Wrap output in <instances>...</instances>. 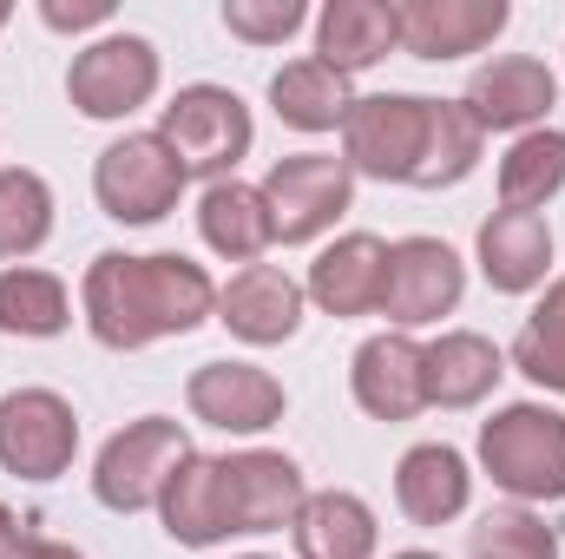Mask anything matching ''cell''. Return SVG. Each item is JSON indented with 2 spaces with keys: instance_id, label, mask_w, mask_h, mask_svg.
Wrapping results in <instances>:
<instances>
[{
  "instance_id": "obj_1",
  "label": "cell",
  "mask_w": 565,
  "mask_h": 559,
  "mask_svg": "<svg viewBox=\"0 0 565 559\" xmlns=\"http://www.w3.org/2000/svg\"><path fill=\"white\" fill-rule=\"evenodd\" d=\"M309 487H302V467L277 454V447H244V454H191L164 500H158V520L178 547H224V540H244V534H282L296 527Z\"/></svg>"
},
{
  "instance_id": "obj_2",
  "label": "cell",
  "mask_w": 565,
  "mask_h": 559,
  "mask_svg": "<svg viewBox=\"0 0 565 559\" xmlns=\"http://www.w3.org/2000/svg\"><path fill=\"white\" fill-rule=\"evenodd\" d=\"M79 309L99 349H151L164 336H191L198 323L217 316V283L204 264L178 257V251H99L93 271L79 283Z\"/></svg>"
},
{
  "instance_id": "obj_3",
  "label": "cell",
  "mask_w": 565,
  "mask_h": 559,
  "mask_svg": "<svg viewBox=\"0 0 565 559\" xmlns=\"http://www.w3.org/2000/svg\"><path fill=\"white\" fill-rule=\"evenodd\" d=\"M480 467L520 507L565 500V415L546 402H507L480 421Z\"/></svg>"
},
{
  "instance_id": "obj_4",
  "label": "cell",
  "mask_w": 565,
  "mask_h": 559,
  "mask_svg": "<svg viewBox=\"0 0 565 559\" xmlns=\"http://www.w3.org/2000/svg\"><path fill=\"white\" fill-rule=\"evenodd\" d=\"M158 139L178 151V165L191 178H211L217 184V178H237V165L257 145V126H250V106L231 86L198 80V86H178L171 93V106L158 113Z\"/></svg>"
},
{
  "instance_id": "obj_5",
  "label": "cell",
  "mask_w": 565,
  "mask_h": 559,
  "mask_svg": "<svg viewBox=\"0 0 565 559\" xmlns=\"http://www.w3.org/2000/svg\"><path fill=\"white\" fill-rule=\"evenodd\" d=\"M191 454H198L191 434L171 415H139L99 447V461H93V494H99L106 514H151V507L164 500L171 474H178Z\"/></svg>"
},
{
  "instance_id": "obj_6",
  "label": "cell",
  "mask_w": 565,
  "mask_h": 559,
  "mask_svg": "<svg viewBox=\"0 0 565 559\" xmlns=\"http://www.w3.org/2000/svg\"><path fill=\"white\" fill-rule=\"evenodd\" d=\"M434 133V99L422 93H369L342 119V165L375 184H415Z\"/></svg>"
},
{
  "instance_id": "obj_7",
  "label": "cell",
  "mask_w": 565,
  "mask_h": 559,
  "mask_svg": "<svg viewBox=\"0 0 565 559\" xmlns=\"http://www.w3.org/2000/svg\"><path fill=\"white\" fill-rule=\"evenodd\" d=\"M191 171L178 165V151L158 139V133H126L99 151L93 165V198L113 224H158L178 211Z\"/></svg>"
},
{
  "instance_id": "obj_8",
  "label": "cell",
  "mask_w": 565,
  "mask_h": 559,
  "mask_svg": "<svg viewBox=\"0 0 565 559\" xmlns=\"http://www.w3.org/2000/svg\"><path fill=\"white\" fill-rule=\"evenodd\" d=\"M158 80H164V66H158V46L145 33H99L93 46L73 53L66 99L86 119H132L139 106H151Z\"/></svg>"
},
{
  "instance_id": "obj_9",
  "label": "cell",
  "mask_w": 565,
  "mask_h": 559,
  "mask_svg": "<svg viewBox=\"0 0 565 559\" xmlns=\"http://www.w3.org/2000/svg\"><path fill=\"white\" fill-rule=\"evenodd\" d=\"M264 204H270L277 244H316L355 204V171L335 151H289L264 178Z\"/></svg>"
},
{
  "instance_id": "obj_10",
  "label": "cell",
  "mask_w": 565,
  "mask_h": 559,
  "mask_svg": "<svg viewBox=\"0 0 565 559\" xmlns=\"http://www.w3.org/2000/svg\"><path fill=\"white\" fill-rule=\"evenodd\" d=\"M79 454V415L60 389L0 395V467L20 481H60Z\"/></svg>"
},
{
  "instance_id": "obj_11",
  "label": "cell",
  "mask_w": 565,
  "mask_h": 559,
  "mask_svg": "<svg viewBox=\"0 0 565 559\" xmlns=\"http://www.w3.org/2000/svg\"><path fill=\"white\" fill-rule=\"evenodd\" d=\"M467 296V264L454 257V244L440 238H395L388 244V289H382V316L408 336L440 316H454Z\"/></svg>"
},
{
  "instance_id": "obj_12",
  "label": "cell",
  "mask_w": 565,
  "mask_h": 559,
  "mask_svg": "<svg viewBox=\"0 0 565 559\" xmlns=\"http://www.w3.org/2000/svg\"><path fill=\"white\" fill-rule=\"evenodd\" d=\"M460 106L473 113L480 133H540V119L559 106V80L533 53H500L467 80Z\"/></svg>"
},
{
  "instance_id": "obj_13",
  "label": "cell",
  "mask_w": 565,
  "mask_h": 559,
  "mask_svg": "<svg viewBox=\"0 0 565 559\" xmlns=\"http://www.w3.org/2000/svg\"><path fill=\"white\" fill-rule=\"evenodd\" d=\"M513 7L507 0H395V33L402 53L415 60H467L507 33Z\"/></svg>"
},
{
  "instance_id": "obj_14",
  "label": "cell",
  "mask_w": 565,
  "mask_h": 559,
  "mask_svg": "<svg viewBox=\"0 0 565 559\" xmlns=\"http://www.w3.org/2000/svg\"><path fill=\"white\" fill-rule=\"evenodd\" d=\"M184 402L204 428H224V434H264L277 428L289 395L270 369L257 362H204L191 382H184Z\"/></svg>"
},
{
  "instance_id": "obj_15",
  "label": "cell",
  "mask_w": 565,
  "mask_h": 559,
  "mask_svg": "<svg viewBox=\"0 0 565 559\" xmlns=\"http://www.w3.org/2000/svg\"><path fill=\"white\" fill-rule=\"evenodd\" d=\"M349 395L355 409L375 421H415L427 409V362H422V342L402 336V329H382L355 349L349 362Z\"/></svg>"
},
{
  "instance_id": "obj_16",
  "label": "cell",
  "mask_w": 565,
  "mask_h": 559,
  "mask_svg": "<svg viewBox=\"0 0 565 559\" xmlns=\"http://www.w3.org/2000/svg\"><path fill=\"white\" fill-rule=\"evenodd\" d=\"M382 289H388V244L375 231H349L322 244L302 283V296L322 316H382Z\"/></svg>"
},
{
  "instance_id": "obj_17",
  "label": "cell",
  "mask_w": 565,
  "mask_h": 559,
  "mask_svg": "<svg viewBox=\"0 0 565 559\" xmlns=\"http://www.w3.org/2000/svg\"><path fill=\"white\" fill-rule=\"evenodd\" d=\"M302 283L277 271V264H244L237 277L217 289V323L250 342V349H270V342H289L302 329Z\"/></svg>"
},
{
  "instance_id": "obj_18",
  "label": "cell",
  "mask_w": 565,
  "mask_h": 559,
  "mask_svg": "<svg viewBox=\"0 0 565 559\" xmlns=\"http://www.w3.org/2000/svg\"><path fill=\"white\" fill-rule=\"evenodd\" d=\"M473 500V474H467V454L447 447V441H415L402 461H395V507L415 520V527H447L460 520Z\"/></svg>"
},
{
  "instance_id": "obj_19",
  "label": "cell",
  "mask_w": 565,
  "mask_h": 559,
  "mask_svg": "<svg viewBox=\"0 0 565 559\" xmlns=\"http://www.w3.org/2000/svg\"><path fill=\"white\" fill-rule=\"evenodd\" d=\"M473 257H480V277L500 296H526L553 271V231L540 211H493L473 238Z\"/></svg>"
},
{
  "instance_id": "obj_20",
  "label": "cell",
  "mask_w": 565,
  "mask_h": 559,
  "mask_svg": "<svg viewBox=\"0 0 565 559\" xmlns=\"http://www.w3.org/2000/svg\"><path fill=\"white\" fill-rule=\"evenodd\" d=\"M422 362H427V409H480L507 376L500 342H487L480 329H447V336L422 342Z\"/></svg>"
},
{
  "instance_id": "obj_21",
  "label": "cell",
  "mask_w": 565,
  "mask_h": 559,
  "mask_svg": "<svg viewBox=\"0 0 565 559\" xmlns=\"http://www.w3.org/2000/svg\"><path fill=\"white\" fill-rule=\"evenodd\" d=\"M402 46L395 33V0H329L316 13V60L329 73H369Z\"/></svg>"
},
{
  "instance_id": "obj_22",
  "label": "cell",
  "mask_w": 565,
  "mask_h": 559,
  "mask_svg": "<svg viewBox=\"0 0 565 559\" xmlns=\"http://www.w3.org/2000/svg\"><path fill=\"white\" fill-rule=\"evenodd\" d=\"M198 238H204L224 264H264V251L277 244L264 184H244V178L204 184V198H198Z\"/></svg>"
},
{
  "instance_id": "obj_23",
  "label": "cell",
  "mask_w": 565,
  "mask_h": 559,
  "mask_svg": "<svg viewBox=\"0 0 565 559\" xmlns=\"http://www.w3.org/2000/svg\"><path fill=\"white\" fill-rule=\"evenodd\" d=\"M289 534H296V553L302 559H375V547H382L375 507L362 494H349V487L309 494Z\"/></svg>"
},
{
  "instance_id": "obj_24",
  "label": "cell",
  "mask_w": 565,
  "mask_h": 559,
  "mask_svg": "<svg viewBox=\"0 0 565 559\" xmlns=\"http://www.w3.org/2000/svg\"><path fill=\"white\" fill-rule=\"evenodd\" d=\"M270 106H277V119L289 133H342V119H349V80L342 73H329L316 53L309 60H289L277 80H270Z\"/></svg>"
},
{
  "instance_id": "obj_25",
  "label": "cell",
  "mask_w": 565,
  "mask_h": 559,
  "mask_svg": "<svg viewBox=\"0 0 565 559\" xmlns=\"http://www.w3.org/2000/svg\"><path fill=\"white\" fill-rule=\"evenodd\" d=\"M565 191V133L540 126L520 133L500 158V211H546V198Z\"/></svg>"
},
{
  "instance_id": "obj_26",
  "label": "cell",
  "mask_w": 565,
  "mask_h": 559,
  "mask_svg": "<svg viewBox=\"0 0 565 559\" xmlns=\"http://www.w3.org/2000/svg\"><path fill=\"white\" fill-rule=\"evenodd\" d=\"M73 323V296L53 271H33V264H7L0 271V336H26V342H46Z\"/></svg>"
},
{
  "instance_id": "obj_27",
  "label": "cell",
  "mask_w": 565,
  "mask_h": 559,
  "mask_svg": "<svg viewBox=\"0 0 565 559\" xmlns=\"http://www.w3.org/2000/svg\"><path fill=\"white\" fill-rule=\"evenodd\" d=\"M53 238V184L26 165H0V264L33 257Z\"/></svg>"
},
{
  "instance_id": "obj_28",
  "label": "cell",
  "mask_w": 565,
  "mask_h": 559,
  "mask_svg": "<svg viewBox=\"0 0 565 559\" xmlns=\"http://www.w3.org/2000/svg\"><path fill=\"white\" fill-rule=\"evenodd\" d=\"M480 145H487V133L473 126V113H467L460 99H434V133H427V158H422L415 191H447V184H460V178L480 165Z\"/></svg>"
},
{
  "instance_id": "obj_29",
  "label": "cell",
  "mask_w": 565,
  "mask_h": 559,
  "mask_svg": "<svg viewBox=\"0 0 565 559\" xmlns=\"http://www.w3.org/2000/svg\"><path fill=\"white\" fill-rule=\"evenodd\" d=\"M513 369L540 389L565 395V283L540 296V309L526 316V329L513 336Z\"/></svg>"
},
{
  "instance_id": "obj_30",
  "label": "cell",
  "mask_w": 565,
  "mask_h": 559,
  "mask_svg": "<svg viewBox=\"0 0 565 559\" xmlns=\"http://www.w3.org/2000/svg\"><path fill=\"white\" fill-rule=\"evenodd\" d=\"M467 559H559V527H546L533 507H493L480 514L473 540H467Z\"/></svg>"
},
{
  "instance_id": "obj_31",
  "label": "cell",
  "mask_w": 565,
  "mask_h": 559,
  "mask_svg": "<svg viewBox=\"0 0 565 559\" xmlns=\"http://www.w3.org/2000/svg\"><path fill=\"white\" fill-rule=\"evenodd\" d=\"M302 20H309L302 0H224V27L250 46H282Z\"/></svg>"
},
{
  "instance_id": "obj_32",
  "label": "cell",
  "mask_w": 565,
  "mask_h": 559,
  "mask_svg": "<svg viewBox=\"0 0 565 559\" xmlns=\"http://www.w3.org/2000/svg\"><path fill=\"white\" fill-rule=\"evenodd\" d=\"M40 20L53 33H86V27L113 20V0H40Z\"/></svg>"
},
{
  "instance_id": "obj_33",
  "label": "cell",
  "mask_w": 565,
  "mask_h": 559,
  "mask_svg": "<svg viewBox=\"0 0 565 559\" xmlns=\"http://www.w3.org/2000/svg\"><path fill=\"white\" fill-rule=\"evenodd\" d=\"M26 553H33V534L20 527L13 507H0V559H26Z\"/></svg>"
},
{
  "instance_id": "obj_34",
  "label": "cell",
  "mask_w": 565,
  "mask_h": 559,
  "mask_svg": "<svg viewBox=\"0 0 565 559\" xmlns=\"http://www.w3.org/2000/svg\"><path fill=\"white\" fill-rule=\"evenodd\" d=\"M26 559H86V553H73L66 540H33V553Z\"/></svg>"
},
{
  "instance_id": "obj_35",
  "label": "cell",
  "mask_w": 565,
  "mask_h": 559,
  "mask_svg": "<svg viewBox=\"0 0 565 559\" xmlns=\"http://www.w3.org/2000/svg\"><path fill=\"white\" fill-rule=\"evenodd\" d=\"M395 559H440V553H427V547H408V553H395Z\"/></svg>"
},
{
  "instance_id": "obj_36",
  "label": "cell",
  "mask_w": 565,
  "mask_h": 559,
  "mask_svg": "<svg viewBox=\"0 0 565 559\" xmlns=\"http://www.w3.org/2000/svg\"><path fill=\"white\" fill-rule=\"evenodd\" d=\"M7 20H13V7H7V0H0V27H7Z\"/></svg>"
},
{
  "instance_id": "obj_37",
  "label": "cell",
  "mask_w": 565,
  "mask_h": 559,
  "mask_svg": "<svg viewBox=\"0 0 565 559\" xmlns=\"http://www.w3.org/2000/svg\"><path fill=\"white\" fill-rule=\"evenodd\" d=\"M237 559H270V553H237Z\"/></svg>"
}]
</instances>
